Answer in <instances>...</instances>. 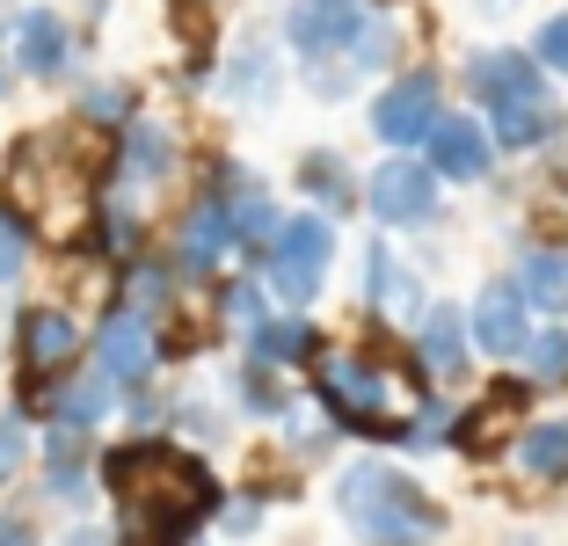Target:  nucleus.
<instances>
[{
  "instance_id": "f257e3e1",
  "label": "nucleus",
  "mask_w": 568,
  "mask_h": 546,
  "mask_svg": "<svg viewBox=\"0 0 568 546\" xmlns=\"http://www.w3.org/2000/svg\"><path fill=\"white\" fill-rule=\"evenodd\" d=\"M102 481L118 488V539L132 546H190V532L204 517H219V481L204 459L161 445V437H139V445H118L102 459Z\"/></svg>"
},
{
  "instance_id": "f03ea898",
  "label": "nucleus",
  "mask_w": 568,
  "mask_h": 546,
  "mask_svg": "<svg viewBox=\"0 0 568 546\" xmlns=\"http://www.w3.org/2000/svg\"><path fill=\"white\" fill-rule=\"evenodd\" d=\"M335 510L365 546H430L445 539V510L423 481H408L386 459H357L335 474Z\"/></svg>"
},
{
  "instance_id": "7ed1b4c3",
  "label": "nucleus",
  "mask_w": 568,
  "mask_h": 546,
  "mask_svg": "<svg viewBox=\"0 0 568 546\" xmlns=\"http://www.w3.org/2000/svg\"><path fill=\"white\" fill-rule=\"evenodd\" d=\"M8 204L37 226H67L95 204V161L73 132H37L16 146V168H8Z\"/></svg>"
},
{
  "instance_id": "20e7f679",
  "label": "nucleus",
  "mask_w": 568,
  "mask_h": 546,
  "mask_svg": "<svg viewBox=\"0 0 568 546\" xmlns=\"http://www.w3.org/2000/svg\"><path fill=\"white\" fill-rule=\"evenodd\" d=\"M314 394H321V408H328L335 431L379 437V445H416V423L394 415V380H386L365 350H335V357H321L314 364Z\"/></svg>"
},
{
  "instance_id": "39448f33",
  "label": "nucleus",
  "mask_w": 568,
  "mask_h": 546,
  "mask_svg": "<svg viewBox=\"0 0 568 546\" xmlns=\"http://www.w3.org/2000/svg\"><path fill=\"white\" fill-rule=\"evenodd\" d=\"M328 263H335V226H328V212H292V219H277V233H270V249H263V277H270V292H277L284 306H306V299L328 284Z\"/></svg>"
},
{
  "instance_id": "423d86ee",
  "label": "nucleus",
  "mask_w": 568,
  "mask_h": 546,
  "mask_svg": "<svg viewBox=\"0 0 568 546\" xmlns=\"http://www.w3.org/2000/svg\"><path fill=\"white\" fill-rule=\"evenodd\" d=\"M365 212L379 219V226H394V233L430 226V219H437V175H430V161H408V153L379 161L365 175Z\"/></svg>"
},
{
  "instance_id": "0eeeda50",
  "label": "nucleus",
  "mask_w": 568,
  "mask_h": 546,
  "mask_svg": "<svg viewBox=\"0 0 568 546\" xmlns=\"http://www.w3.org/2000/svg\"><path fill=\"white\" fill-rule=\"evenodd\" d=\"M95 357H102V372L118 380V394H139V386L153 380V364H161V328H153V314L110 306L102 328H95Z\"/></svg>"
},
{
  "instance_id": "6e6552de",
  "label": "nucleus",
  "mask_w": 568,
  "mask_h": 546,
  "mask_svg": "<svg viewBox=\"0 0 568 546\" xmlns=\"http://www.w3.org/2000/svg\"><path fill=\"white\" fill-rule=\"evenodd\" d=\"M437 73H394V81L379 88V102H372V132H379V146H423L430 139V124H437Z\"/></svg>"
},
{
  "instance_id": "1a4fd4ad",
  "label": "nucleus",
  "mask_w": 568,
  "mask_h": 546,
  "mask_svg": "<svg viewBox=\"0 0 568 546\" xmlns=\"http://www.w3.org/2000/svg\"><path fill=\"white\" fill-rule=\"evenodd\" d=\"M226 255H241L234 212H226L219 190H197V198L183 204V219H175V270H183V277H212Z\"/></svg>"
},
{
  "instance_id": "9d476101",
  "label": "nucleus",
  "mask_w": 568,
  "mask_h": 546,
  "mask_svg": "<svg viewBox=\"0 0 568 546\" xmlns=\"http://www.w3.org/2000/svg\"><path fill=\"white\" fill-rule=\"evenodd\" d=\"M459 88L496 110V102H510V95H547V67L518 44H481V51L459 59Z\"/></svg>"
},
{
  "instance_id": "9b49d317",
  "label": "nucleus",
  "mask_w": 568,
  "mask_h": 546,
  "mask_svg": "<svg viewBox=\"0 0 568 546\" xmlns=\"http://www.w3.org/2000/svg\"><path fill=\"white\" fill-rule=\"evenodd\" d=\"M467 328H474V350H488V357H518V350L532 343V299H525V284L518 277L481 284Z\"/></svg>"
},
{
  "instance_id": "f8f14e48",
  "label": "nucleus",
  "mask_w": 568,
  "mask_h": 546,
  "mask_svg": "<svg viewBox=\"0 0 568 546\" xmlns=\"http://www.w3.org/2000/svg\"><path fill=\"white\" fill-rule=\"evenodd\" d=\"M423 161L437 182H481L496 168V139H488L481 117H437L430 139H423Z\"/></svg>"
},
{
  "instance_id": "ddd939ff",
  "label": "nucleus",
  "mask_w": 568,
  "mask_h": 546,
  "mask_svg": "<svg viewBox=\"0 0 568 546\" xmlns=\"http://www.w3.org/2000/svg\"><path fill=\"white\" fill-rule=\"evenodd\" d=\"M175 132H168L161 117H132L118 132V146H110V168H118V182L124 190H153V182H168L175 175Z\"/></svg>"
},
{
  "instance_id": "4468645a",
  "label": "nucleus",
  "mask_w": 568,
  "mask_h": 546,
  "mask_svg": "<svg viewBox=\"0 0 568 546\" xmlns=\"http://www.w3.org/2000/svg\"><path fill=\"white\" fill-rule=\"evenodd\" d=\"M16 350H22V372L30 380H51V372H67L81 357V328H73L67 306H30L16 321Z\"/></svg>"
},
{
  "instance_id": "2eb2a0df",
  "label": "nucleus",
  "mask_w": 568,
  "mask_h": 546,
  "mask_svg": "<svg viewBox=\"0 0 568 546\" xmlns=\"http://www.w3.org/2000/svg\"><path fill=\"white\" fill-rule=\"evenodd\" d=\"M416 357H423V372H430V380L459 386V380H467V357H474L467 314H459V306H423V321H416Z\"/></svg>"
},
{
  "instance_id": "dca6fc26",
  "label": "nucleus",
  "mask_w": 568,
  "mask_h": 546,
  "mask_svg": "<svg viewBox=\"0 0 568 546\" xmlns=\"http://www.w3.org/2000/svg\"><path fill=\"white\" fill-rule=\"evenodd\" d=\"M488 139H496V153H539L561 139V110H554V95H510L488 110Z\"/></svg>"
},
{
  "instance_id": "f3484780",
  "label": "nucleus",
  "mask_w": 568,
  "mask_h": 546,
  "mask_svg": "<svg viewBox=\"0 0 568 546\" xmlns=\"http://www.w3.org/2000/svg\"><path fill=\"white\" fill-rule=\"evenodd\" d=\"M365 299H372V314L379 321H423V277L408 263H394V249L386 241H372L365 249Z\"/></svg>"
},
{
  "instance_id": "a211bd4d",
  "label": "nucleus",
  "mask_w": 568,
  "mask_h": 546,
  "mask_svg": "<svg viewBox=\"0 0 568 546\" xmlns=\"http://www.w3.org/2000/svg\"><path fill=\"white\" fill-rule=\"evenodd\" d=\"M16 67L30 73V81H59V73L73 67V22L51 16V8H30V16L16 22Z\"/></svg>"
},
{
  "instance_id": "6ab92c4d",
  "label": "nucleus",
  "mask_w": 568,
  "mask_h": 546,
  "mask_svg": "<svg viewBox=\"0 0 568 546\" xmlns=\"http://www.w3.org/2000/svg\"><path fill=\"white\" fill-rule=\"evenodd\" d=\"M44 496L67 510L88 503V431H73V423H51L44 437Z\"/></svg>"
},
{
  "instance_id": "aec40b11",
  "label": "nucleus",
  "mask_w": 568,
  "mask_h": 546,
  "mask_svg": "<svg viewBox=\"0 0 568 546\" xmlns=\"http://www.w3.org/2000/svg\"><path fill=\"white\" fill-rule=\"evenodd\" d=\"M44 408H51V423L95 431V423H110V408H118V380H110V372H81V380H51Z\"/></svg>"
},
{
  "instance_id": "412c9836",
  "label": "nucleus",
  "mask_w": 568,
  "mask_h": 546,
  "mask_svg": "<svg viewBox=\"0 0 568 546\" xmlns=\"http://www.w3.org/2000/svg\"><path fill=\"white\" fill-rule=\"evenodd\" d=\"M314 321H300V314H263L248 328V357L255 364H270V372H300V364H314Z\"/></svg>"
},
{
  "instance_id": "4be33fe9",
  "label": "nucleus",
  "mask_w": 568,
  "mask_h": 546,
  "mask_svg": "<svg viewBox=\"0 0 568 546\" xmlns=\"http://www.w3.org/2000/svg\"><path fill=\"white\" fill-rule=\"evenodd\" d=\"M510 466H518L525 481H568V415L532 423V431L510 445Z\"/></svg>"
},
{
  "instance_id": "5701e85b",
  "label": "nucleus",
  "mask_w": 568,
  "mask_h": 546,
  "mask_svg": "<svg viewBox=\"0 0 568 546\" xmlns=\"http://www.w3.org/2000/svg\"><path fill=\"white\" fill-rule=\"evenodd\" d=\"M292 182H300V190L321 204V212H351V204H357V182H351V168H343V153H328V146L300 153Z\"/></svg>"
},
{
  "instance_id": "b1692460",
  "label": "nucleus",
  "mask_w": 568,
  "mask_h": 546,
  "mask_svg": "<svg viewBox=\"0 0 568 546\" xmlns=\"http://www.w3.org/2000/svg\"><path fill=\"white\" fill-rule=\"evenodd\" d=\"M518 284L539 314H568V249H525L518 255Z\"/></svg>"
},
{
  "instance_id": "393cba45",
  "label": "nucleus",
  "mask_w": 568,
  "mask_h": 546,
  "mask_svg": "<svg viewBox=\"0 0 568 546\" xmlns=\"http://www.w3.org/2000/svg\"><path fill=\"white\" fill-rule=\"evenodd\" d=\"M226 95L234 102H263L270 88H277V59H270V44H241V51H226Z\"/></svg>"
},
{
  "instance_id": "a878e982",
  "label": "nucleus",
  "mask_w": 568,
  "mask_h": 546,
  "mask_svg": "<svg viewBox=\"0 0 568 546\" xmlns=\"http://www.w3.org/2000/svg\"><path fill=\"white\" fill-rule=\"evenodd\" d=\"M234 394H241V408H248V415H270V423H284V415H292V386H284L270 364H255V357L234 372Z\"/></svg>"
},
{
  "instance_id": "bb28decb",
  "label": "nucleus",
  "mask_w": 568,
  "mask_h": 546,
  "mask_svg": "<svg viewBox=\"0 0 568 546\" xmlns=\"http://www.w3.org/2000/svg\"><path fill=\"white\" fill-rule=\"evenodd\" d=\"M518 357L532 364V386H568V328H532Z\"/></svg>"
},
{
  "instance_id": "cd10ccee",
  "label": "nucleus",
  "mask_w": 568,
  "mask_h": 546,
  "mask_svg": "<svg viewBox=\"0 0 568 546\" xmlns=\"http://www.w3.org/2000/svg\"><path fill=\"white\" fill-rule=\"evenodd\" d=\"M168 299H175L168 263H124V306H139V314H161Z\"/></svg>"
},
{
  "instance_id": "c85d7f7f",
  "label": "nucleus",
  "mask_w": 568,
  "mask_h": 546,
  "mask_svg": "<svg viewBox=\"0 0 568 546\" xmlns=\"http://www.w3.org/2000/svg\"><path fill=\"white\" fill-rule=\"evenodd\" d=\"M22 263H30V219L0 198V284H16Z\"/></svg>"
},
{
  "instance_id": "c756f323",
  "label": "nucleus",
  "mask_w": 568,
  "mask_h": 546,
  "mask_svg": "<svg viewBox=\"0 0 568 546\" xmlns=\"http://www.w3.org/2000/svg\"><path fill=\"white\" fill-rule=\"evenodd\" d=\"M81 117L88 124H132V88L124 81H88V95H81Z\"/></svg>"
},
{
  "instance_id": "7c9ffc66",
  "label": "nucleus",
  "mask_w": 568,
  "mask_h": 546,
  "mask_svg": "<svg viewBox=\"0 0 568 546\" xmlns=\"http://www.w3.org/2000/svg\"><path fill=\"white\" fill-rule=\"evenodd\" d=\"M219 314H226V328H241V335H248L255 321L270 314V306H263V292H255L248 277H234V284H226V292H219Z\"/></svg>"
},
{
  "instance_id": "2f4dec72",
  "label": "nucleus",
  "mask_w": 568,
  "mask_h": 546,
  "mask_svg": "<svg viewBox=\"0 0 568 546\" xmlns=\"http://www.w3.org/2000/svg\"><path fill=\"white\" fill-rule=\"evenodd\" d=\"M532 59H539L547 73H568V8H561V16H547V22H539V37H532Z\"/></svg>"
},
{
  "instance_id": "473e14b6",
  "label": "nucleus",
  "mask_w": 568,
  "mask_h": 546,
  "mask_svg": "<svg viewBox=\"0 0 568 546\" xmlns=\"http://www.w3.org/2000/svg\"><path fill=\"white\" fill-rule=\"evenodd\" d=\"M22 452H30V437H22V423H16V415H0V488H8V481H16Z\"/></svg>"
},
{
  "instance_id": "72a5a7b5",
  "label": "nucleus",
  "mask_w": 568,
  "mask_h": 546,
  "mask_svg": "<svg viewBox=\"0 0 568 546\" xmlns=\"http://www.w3.org/2000/svg\"><path fill=\"white\" fill-rule=\"evenodd\" d=\"M263 525V503H234V510H226V532H255Z\"/></svg>"
},
{
  "instance_id": "f704fd0d",
  "label": "nucleus",
  "mask_w": 568,
  "mask_h": 546,
  "mask_svg": "<svg viewBox=\"0 0 568 546\" xmlns=\"http://www.w3.org/2000/svg\"><path fill=\"white\" fill-rule=\"evenodd\" d=\"M67 546H118V532H102V525H73Z\"/></svg>"
},
{
  "instance_id": "c9c22d12",
  "label": "nucleus",
  "mask_w": 568,
  "mask_h": 546,
  "mask_svg": "<svg viewBox=\"0 0 568 546\" xmlns=\"http://www.w3.org/2000/svg\"><path fill=\"white\" fill-rule=\"evenodd\" d=\"M0 546H37V532L22 517H0Z\"/></svg>"
},
{
  "instance_id": "e433bc0d",
  "label": "nucleus",
  "mask_w": 568,
  "mask_h": 546,
  "mask_svg": "<svg viewBox=\"0 0 568 546\" xmlns=\"http://www.w3.org/2000/svg\"><path fill=\"white\" fill-rule=\"evenodd\" d=\"M481 8H510V0H481Z\"/></svg>"
},
{
  "instance_id": "4c0bfd02",
  "label": "nucleus",
  "mask_w": 568,
  "mask_h": 546,
  "mask_svg": "<svg viewBox=\"0 0 568 546\" xmlns=\"http://www.w3.org/2000/svg\"><path fill=\"white\" fill-rule=\"evenodd\" d=\"M561 198H568V175H561Z\"/></svg>"
}]
</instances>
